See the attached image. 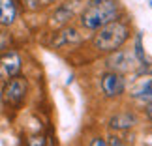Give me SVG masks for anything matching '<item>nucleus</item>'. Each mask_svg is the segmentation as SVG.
Masks as SVG:
<instances>
[{
  "instance_id": "obj_10",
  "label": "nucleus",
  "mask_w": 152,
  "mask_h": 146,
  "mask_svg": "<svg viewBox=\"0 0 152 146\" xmlns=\"http://www.w3.org/2000/svg\"><path fill=\"white\" fill-rule=\"evenodd\" d=\"M77 32L73 30V28H69V30H64V32H60L58 34V39L55 41V45L56 47H60V45H64V43H69V41H77Z\"/></svg>"
},
{
  "instance_id": "obj_12",
  "label": "nucleus",
  "mask_w": 152,
  "mask_h": 146,
  "mask_svg": "<svg viewBox=\"0 0 152 146\" xmlns=\"http://www.w3.org/2000/svg\"><path fill=\"white\" fill-rule=\"evenodd\" d=\"M135 56H137V60L139 62H143L145 60V51H143V36L141 34H137V38H135Z\"/></svg>"
},
{
  "instance_id": "obj_17",
  "label": "nucleus",
  "mask_w": 152,
  "mask_h": 146,
  "mask_svg": "<svg viewBox=\"0 0 152 146\" xmlns=\"http://www.w3.org/2000/svg\"><path fill=\"white\" fill-rule=\"evenodd\" d=\"M45 2H55V0H45Z\"/></svg>"
},
{
  "instance_id": "obj_3",
  "label": "nucleus",
  "mask_w": 152,
  "mask_h": 146,
  "mask_svg": "<svg viewBox=\"0 0 152 146\" xmlns=\"http://www.w3.org/2000/svg\"><path fill=\"white\" fill-rule=\"evenodd\" d=\"M26 90H28V83L25 77L21 75H13L6 81L4 90H2V101L10 107H19L23 103V99L26 97Z\"/></svg>"
},
{
  "instance_id": "obj_15",
  "label": "nucleus",
  "mask_w": 152,
  "mask_h": 146,
  "mask_svg": "<svg viewBox=\"0 0 152 146\" xmlns=\"http://www.w3.org/2000/svg\"><path fill=\"white\" fill-rule=\"evenodd\" d=\"M43 139L42 137H39V141H34V139H30V142H28V144H30V146H43Z\"/></svg>"
},
{
  "instance_id": "obj_16",
  "label": "nucleus",
  "mask_w": 152,
  "mask_h": 146,
  "mask_svg": "<svg viewBox=\"0 0 152 146\" xmlns=\"http://www.w3.org/2000/svg\"><path fill=\"white\" fill-rule=\"evenodd\" d=\"M147 114H148V118L152 120V99H150L148 105H147Z\"/></svg>"
},
{
  "instance_id": "obj_9",
  "label": "nucleus",
  "mask_w": 152,
  "mask_h": 146,
  "mask_svg": "<svg viewBox=\"0 0 152 146\" xmlns=\"http://www.w3.org/2000/svg\"><path fill=\"white\" fill-rule=\"evenodd\" d=\"M72 15H73V11L68 8V6H60L56 11H55V15H53V23L55 25H64L68 19H72Z\"/></svg>"
},
{
  "instance_id": "obj_18",
  "label": "nucleus",
  "mask_w": 152,
  "mask_h": 146,
  "mask_svg": "<svg viewBox=\"0 0 152 146\" xmlns=\"http://www.w3.org/2000/svg\"><path fill=\"white\" fill-rule=\"evenodd\" d=\"M150 8H152V0H150Z\"/></svg>"
},
{
  "instance_id": "obj_8",
  "label": "nucleus",
  "mask_w": 152,
  "mask_h": 146,
  "mask_svg": "<svg viewBox=\"0 0 152 146\" xmlns=\"http://www.w3.org/2000/svg\"><path fill=\"white\" fill-rule=\"evenodd\" d=\"M135 122H137V118L133 114L122 113V114H115L113 118L109 120V126H111V129H115V131H126V129H130V127L135 126Z\"/></svg>"
},
{
  "instance_id": "obj_1",
  "label": "nucleus",
  "mask_w": 152,
  "mask_h": 146,
  "mask_svg": "<svg viewBox=\"0 0 152 146\" xmlns=\"http://www.w3.org/2000/svg\"><path fill=\"white\" fill-rule=\"evenodd\" d=\"M118 15L116 0H90L81 13V25L86 30H98Z\"/></svg>"
},
{
  "instance_id": "obj_7",
  "label": "nucleus",
  "mask_w": 152,
  "mask_h": 146,
  "mask_svg": "<svg viewBox=\"0 0 152 146\" xmlns=\"http://www.w3.org/2000/svg\"><path fill=\"white\" fill-rule=\"evenodd\" d=\"M17 19V6L15 0H0V25L10 26Z\"/></svg>"
},
{
  "instance_id": "obj_5",
  "label": "nucleus",
  "mask_w": 152,
  "mask_h": 146,
  "mask_svg": "<svg viewBox=\"0 0 152 146\" xmlns=\"http://www.w3.org/2000/svg\"><path fill=\"white\" fill-rule=\"evenodd\" d=\"M124 88H126V83H124L122 73L107 71L102 75V90L107 97H116V96L124 94Z\"/></svg>"
},
{
  "instance_id": "obj_11",
  "label": "nucleus",
  "mask_w": 152,
  "mask_h": 146,
  "mask_svg": "<svg viewBox=\"0 0 152 146\" xmlns=\"http://www.w3.org/2000/svg\"><path fill=\"white\" fill-rule=\"evenodd\" d=\"M135 97L137 99H152V79H148V81H145V83L141 84V88H139L137 92H135Z\"/></svg>"
},
{
  "instance_id": "obj_4",
  "label": "nucleus",
  "mask_w": 152,
  "mask_h": 146,
  "mask_svg": "<svg viewBox=\"0 0 152 146\" xmlns=\"http://www.w3.org/2000/svg\"><path fill=\"white\" fill-rule=\"evenodd\" d=\"M139 66V60L133 51H113L111 56L107 58V68L111 71L116 73H128V71H135Z\"/></svg>"
},
{
  "instance_id": "obj_6",
  "label": "nucleus",
  "mask_w": 152,
  "mask_h": 146,
  "mask_svg": "<svg viewBox=\"0 0 152 146\" xmlns=\"http://www.w3.org/2000/svg\"><path fill=\"white\" fill-rule=\"evenodd\" d=\"M21 71V56L15 51H10L0 58V79L8 81Z\"/></svg>"
},
{
  "instance_id": "obj_14",
  "label": "nucleus",
  "mask_w": 152,
  "mask_h": 146,
  "mask_svg": "<svg viewBox=\"0 0 152 146\" xmlns=\"http://www.w3.org/2000/svg\"><path fill=\"white\" fill-rule=\"evenodd\" d=\"M107 144H109V146H126V144H122V142H120V139H118V137H111Z\"/></svg>"
},
{
  "instance_id": "obj_2",
  "label": "nucleus",
  "mask_w": 152,
  "mask_h": 146,
  "mask_svg": "<svg viewBox=\"0 0 152 146\" xmlns=\"http://www.w3.org/2000/svg\"><path fill=\"white\" fill-rule=\"evenodd\" d=\"M130 36V28H128L126 23L122 21H111L105 26L98 28V34L94 36L92 43H94V49L102 51V52H113L116 49H120V45L128 39Z\"/></svg>"
},
{
  "instance_id": "obj_13",
  "label": "nucleus",
  "mask_w": 152,
  "mask_h": 146,
  "mask_svg": "<svg viewBox=\"0 0 152 146\" xmlns=\"http://www.w3.org/2000/svg\"><path fill=\"white\" fill-rule=\"evenodd\" d=\"M90 146H109V144H107V141H103V139H100V137H96V139H92V142H90Z\"/></svg>"
}]
</instances>
